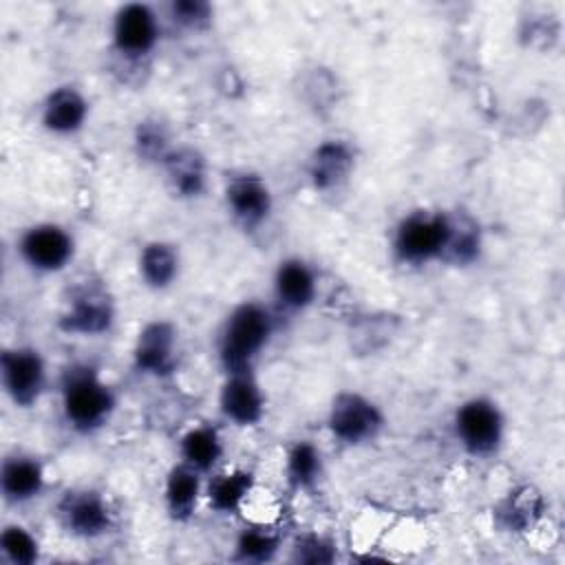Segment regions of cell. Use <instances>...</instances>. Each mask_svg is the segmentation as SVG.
<instances>
[{
  "instance_id": "6da1fadb",
  "label": "cell",
  "mask_w": 565,
  "mask_h": 565,
  "mask_svg": "<svg viewBox=\"0 0 565 565\" xmlns=\"http://www.w3.org/2000/svg\"><path fill=\"white\" fill-rule=\"evenodd\" d=\"M60 395L62 413L68 426L79 433H93L102 428L110 419L117 404L113 388L102 380L99 371L86 362L64 369Z\"/></svg>"
},
{
  "instance_id": "7a4b0ae2",
  "label": "cell",
  "mask_w": 565,
  "mask_h": 565,
  "mask_svg": "<svg viewBox=\"0 0 565 565\" xmlns=\"http://www.w3.org/2000/svg\"><path fill=\"white\" fill-rule=\"evenodd\" d=\"M271 331L274 320L267 307L254 300L238 305L227 316L218 340V360L227 375L252 371V364L269 342Z\"/></svg>"
},
{
  "instance_id": "3957f363",
  "label": "cell",
  "mask_w": 565,
  "mask_h": 565,
  "mask_svg": "<svg viewBox=\"0 0 565 565\" xmlns=\"http://www.w3.org/2000/svg\"><path fill=\"white\" fill-rule=\"evenodd\" d=\"M452 218L441 212L419 210L404 216L393 236L395 256L406 265H424L444 258Z\"/></svg>"
},
{
  "instance_id": "277c9868",
  "label": "cell",
  "mask_w": 565,
  "mask_h": 565,
  "mask_svg": "<svg viewBox=\"0 0 565 565\" xmlns=\"http://www.w3.org/2000/svg\"><path fill=\"white\" fill-rule=\"evenodd\" d=\"M115 305L108 289L99 282H84L73 289L57 320L64 333L102 335L113 327Z\"/></svg>"
},
{
  "instance_id": "5b68a950",
  "label": "cell",
  "mask_w": 565,
  "mask_h": 565,
  "mask_svg": "<svg viewBox=\"0 0 565 565\" xmlns=\"http://www.w3.org/2000/svg\"><path fill=\"white\" fill-rule=\"evenodd\" d=\"M327 424L335 439L358 446L377 437L384 426V415L369 397L353 391H342L331 402Z\"/></svg>"
},
{
  "instance_id": "8992f818",
  "label": "cell",
  "mask_w": 565,
  "mask_h": 565,
  "mask_svg": "<svg viewBox=\"0 0 565 565\" xmlns=\"http://www.w3.org/2000/svg\"><path fill=\"white\" fill-rule=\"evenodd\" d=\"M455 433L470 455L488 457L501 446L503 415L494 402L472 397L457 408Z\"/></svg>"
},
{
  "instance_id": "52a82bcc",
  "label": "cell",
  "mask_w": 565,
  "mask_h": 565,
  "mask_svg": "<svg viewBox=\"0 0 565 565\" xmlns=\"http://www.w3.org/2000/svg\"><path fill=\"white\" fill-rule=\"evenodd\" d=\"M2 386L9 399L20 408H31L44 393L46 366L38 349L13 347L0 355Z\"/></svg>"
},
{
  "instance_id": "ba28073f",
  "label": "cell",
  "mask_w": 565,
  "mask_h": 565,
  "mask_svg": "<svg viewBox=\"0 0 565 565\" xmlns=\"http://www.w3.org/2000/svg\"><path fill=\"white\" fill-rule=\"evenodd\" d=\"M18 252L33 271L55 274L71 263L75 254V243L62 225L38 223L22 232Z\"/></svg>"
},
{
  "instance_id": "9c48e42d",
  "label": "cell",
  "mask_w": 565,
  "mask_h": 565,
  "mask_svg": "<svg viewBox=\"0 0 565 565\" xmlns=\"http://www.w3.org/2000/svg\"><path fill=\"white\" fill-rule=\"evenodd\" d=\"M57 519L68 534L97 539L110 530L113 510L95 490H68L57 503Z\"/></svg>"
},
{
  "instance_id": "30bf717a",
  "label": "cell",
  "mask_w": 565,
  "mask_h": 565,
  "mask_svg": "<svg viewBox=\"0 0 565 565\" xmlns=\"http://www.w3.org/2000/svg\"><path fill=\"white\" fill-rule=\"evenodd\" d=\"M132 362L139 373L166 377L177 369V329L166 320L148 322L132 347Z\"/></svg>"
},
{
  "instance_id": "8fae6325",
  "label": "cell",
  "mask_w": 565,
  "mask_h": 565,
  "mask_svg": "<svg viewBox=\"0 0 565 565\" xmlns=\"http://www.w3.org/2000/svg\"><path fill=\"white\" fill-rule=\"evenodd\" d=\"M159 40V22L148 4H124L113 20L115 49L128 57L148 55Z\"/></svg>"
},
{
  "instance_id": "7c38bea8",
  "label": "cell",
  "mask_w": 565,
  "mask_h": 565,
  "mask_svg": "<svg viewBox=\"0 0 565 565\" xmlns=\"http://www.w3.org/2000/svg\"><path fill=\"white\" fill-rule=\"evenodd\" d=\"M225 203L232 216L247 230L265 223L274 207L271 190L258 174L232 177L225 185Z\"/></svg>"
},
{
  "instance_id": "4fadbf2b",
  "label": "cell",
  "mask_w": 565,
  "mask_h": 565,
  "mask_svg": "<svg viewBox=\"0 0 565 565\" xmlns=\"http://www.w3.org/2000/svg\"><path fill=\"white\" fill-rule=\"evenodd\" d=\"M221 413L236 426H256L265 415V395L252 371L230 373L221 395Z\"/></svg>"
},
{
  "instance_id": "5bb4252c",
  "label": "cell",
  "mask_w": 565,
  "mask_h": 565,
  "mask_svg": "<svg viewBox=\"0 0 565 565\" xmlns=\"http://www.w3.org/2000/svg\"><path fill=\"white\" fill-rule=\"evenodd\" d=\"M355 168V152L342 139H327L313 148L307 166L309 181L316 190L329 192L340 188Z\"/></svg>"
},
{
  "instance_id": "9a60e30c",
  "label": "cell",
  "mask_w": 565,
  "mask_h": 565,
  "mask_svg": "<svg viewBox=\"0 0 565 565\" xmlns=\"http://www.w3.org/2000/svg\"><path fill=\"white\" fill-rule=\"evenodd\" d=\"M46 477L40 459L31 455H9L0 468V490L7 503H26L44 490Z\"/></svg>"
},
{
  "instance_id": "2e32d148",
  "label": "cell",
  "mask_w": 565,
  "mask_h": 565,
  "mask_svg": "<svg viewBox=\"0 0 565 565\" xmlns=\"http://www.w3.org/2000/svg\"><path fill=\"white\" fill-rule=\"evenodd\" d=\"M86 117L88 102L75 86H57L42 104V126L53 135H75Z\"/></svg>"
},
{
  "instance_id": "e0dca14e",
  "label": "cell",
  "mask_w": 565,
  "mask_h": 565,
  "mask_svg": "<svg viewBox=\"0 0 565 565\" xmlns=\"http://www.w3.org/2000/svg\"><path fill=\"white\" fill-rule=\"evenodd\" d=\"M316 274L305 260L287 258L278 265L274 276V294L285 309H307L316 298Z\"/></svg>"
},
{
  "instance_id": "ac0fdd59",
  "label": "cell",
  "mask_w": 565,
  "mask_h": 565,
  "mask_svg": "<svg viewBox=\"0 0 565 565\" xmlns=\"http://www.w3.org/2000/svg\"><path fill=\"white\" fill-rule=\"evenodd\" d=\"M166 170V179L177 196L194 199L205 190V159L194 148H172L166 161L161 163Z\"/></svg>"
},
{
  "instance_id": "d6986e66",
  "label": "cell",
  "mask_w": 565,
  "mask_h": 565,
  "mask_svg": "<svg viewBox=\"0 0 565 565\" xmlns=\"http://www.w3.org/2000/svg\"><path fill=\"white\" fill-rule=\"evenodd\" d=\"M201 472L190 468L188 463L174 466L166 477L163 499L170 516L174 521H188L199 503L201 497Z\"/></svg>"
},
{
  "instance_id": "ffe728a7",
  "label": "cell",
  "mask_w": 565,
  "mask_h": 565,
  "mask_svg": "<svg viewBox=\"0 0 565 565\" xmlns=\"http://www.w3.org/2000/svg\"><path fill=\"white\" fill-rule=\"evenodd\" d=\"M179 252L166 241L148 243L139 254V276L150 289H166L179 276Z\"/></svg>"
},
{
  "instance_id": "44dd1931",
  "label": "cell",
  "mask_w": 565,
  "mask_h": 565,
  "mask_svg": "<svg viewBox=\"0 0 565 565\" xmlns=\"http://www.w3.org/2000/svg\"><path fill=\"white\" fill-rule=\"evenodd\" d=\"M254 490V475L249 470H230L216 475L205 490L207 503L218 514H232L241 510L249 492Z\"/></svg>"
},
{
  "instance_id": "7402d4cb",
  "label": "cell",
  "mask_w": 565,
  "mask_h": 565,
  "mask_svg": "<svg viewBox=\"0 0 565 565\" xmlns=\"http://www.w3.org/2000/svg\"><path fill=\"white\" fill-rule=\"evenodd\" d=\"M543 508L545 503L541 492L534 486H521L505 497L497 510V516L505 530L525 532L541 519Z\"/></svg>"
},
{
  "instance_id": "603a6c76",
  "label": "cell",
  "mask_w": 565,
  "mask_h": 565,
  "mask_svg": "<svg viewBox=\"0 0 565 565\" xmlns=\"http://www.w3.org/2000/svg\"><path fill=\"white\" fill-rule=\"evenodd\" d=\"M183 463L199 472H207L223 455V441L214 426H194L181 437Z\"/></svg>"
},
{
  "instance_id": "cb8c5ba5",
  "label": "cell",
  "mask_w": 565,
  "mask_h": 565,
  "mask_svg": "<svg viewBox=\"0 0 565 565\" xmlns=\"http://www.w3.org/2000/svg\"><path fill=\"white\" fill-rule=\"evenodd\" d=\"M285 472H287V481L296 490H311L322 475V455L318 446L307 439L296 441L287 450Z\"/></svg>"
},
{
  "instance_id": "d4e9b609",
  "label": "cell",
  "mask_w": 565,
  "mask_h": 565,
  "mask_svg": "<svg viewBox=\"0 0 565 565\" xmlns=\"http://www.w3.org/2000/svg\"><path fill=\"white\" fill-rule=\"evenodd\" d=\"M280 550V539L265 527H245L241 530L234 545V561L241 563H267Z\"/></svg>"
},
{
  "instance_id": "484cf974",
  "label": "cell",
  "mask_w": 565,
  "mask_h": 565,
  "mask_svg": "<svg viewBox=\"0 0 565 565\" xmlns=\"http://www.w3.org/2000/svg\"><path fill=\"white\" fill-rule=\"evenodd\" d=\"M479 249H481L479 227L470 218H452L450 241L444 258H448L455 265H470L479 258Z\"/></svg>"
},
{
  "instance_id": "4316f807",
  "label": "cell",
  "mask_w": 565,
  "mask_h": 565,
  "mask_svg": "<svg viewBox=\"0 0 565 565\" xmlns=\"http://www.w3.org/2000/svg\"><path fill=\"white\" fill-rule=\"evenodd\" d=\"M135 148L143 161L163 163L172 150L166 124H161L159 119L139 121V126L135 130Z\"/></svg>"
},
{
  "instance_id": "83f0119b",
  "label": "cell",
  "mask_w": 565,
  "mask_h": 565,
  "mask_svg": "<svg viewBox=\"0 0 565 565\" xmlns=\"http://www.w3.org/2000/svg\"><path fill=\"white\" fill-rule=\"evenodd\" d=\"M0 552L13 565H33L40 558V543L26 527L13 523L0 532Z\"/></svg>"
},
{
  "instance_id": "f1b7e54d",
  "label": "cell",
  "mask_w": 565,
  "mask_h": 565,
  "mask_svg": "<svg viewBox=\"0 0 565 565\" xmlns=\"http://www.w3.org/2000/svg\"><path fill=\"white\" fill-rule=\"evenodd\" d=\"M174 22H179L185 29L201 31L212 22V7L203 0H177L170 7Z\"/></svg>"
},
{
  "instance_id": "f546056e",
  "label": "cell",
  "mask_w": 565,
  "mask_h": 565,
  "mask_svg": "<svg viewBox=\"0 0 565 565\" xmlns=\"http://www.w3.org/2000/svg\"><path fill=\"white\" fill-rule=\"evenodd\" d=\"M333 558H335L333 543H329L318 534H307L298 539L294 547V561H300V563H331Z\"/></svg>"
}]
</instances>
